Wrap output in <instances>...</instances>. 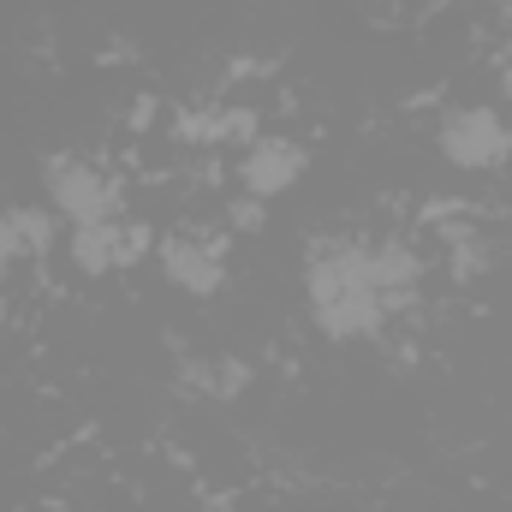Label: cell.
<instances>
[{
    "instance_id": "6da1fadb",
    "label": "cell",
    "mask_w": 512,
    "mask_h": 512,
    "mask_svg": "<svg viewBox=\"0 0 512 512\" xmlns=\"http://www.w3.org/2000/svg\"><path fill=\"white\" fill-rule=\"evenodd\" d=\"M411 280L417 262L393 245H328L304 268L310 322L328 340H370L387 322V310L411 292Z\"/></svg>"
},
{
    "instance_id": "8992f818",
    "label": "cell",
    "mask_w": 512,
    "mask_h": 512,
    "mask_svg": "<svg viewBox=\"0 0 512 512\" xmlns=\"http://www.w3.org/2000/svg\"><path fill=\"white\" fill-rule=\"evenodd\" d=\"M304 179V149L292 137H256L245 149V185L256 197H286Z\"/></svg>"
},
{
    "instance_id": "277c9868",
    "label": "cell",
    "mask_w": 512,
    "mask_h": 512,
    "mask_svg": "<svg viewBox=\"0 0 512 512\" xmlns=\"http://www.w3.org/2000/svg\"><path fill=\"white\" fill-rule=\"evenodd\" d=\"M155 262H161V280L185 298H215L221 280H227V256L209 239H161Z\"/></svg>"
},
{
    "instance_id": "7a4b0ae2",
    "label": "cell",
    "mask_w": 512,
    "mask_h": 512,
    "mask_svg": "<svg viewBox=\"0 0 512 512\" xmlns=\"http://www.w3.org/2000/svg\"><path fill=\"white\" fill-rule=\"evenodd\" d=\"M42 197H48L54 221H66V227H90V221L120 215V185L84 155H54L42 167Z\"/></svg>"
},
{
    "instance_id": "3957f363",
    "label": "cell",
    "mask_w": 512,
    "mask_h": 512,
    "mask_svg": "<svg viewBox=\"0 0 512 512\" xmlns=\"http://www.w3.org/2000/svg\"><path fill=\"white\" fill-rule=\"evenodd\" d=\"M435 143H441V155H447V167H459V173H489V167H501L512 155V126L501 108H453L441 131H435Z\"/></svg>"
},
{
    "instance_id": "52a82bcc",
    "label": "cell",
    "mask_w": 512,
    "mask_h": 512,
    "mask_svg": "<svg viewBox=\"0 0 512 512\" xmlns=\"http://www.w3.org/2000/svg\"><path fill=\"white\" fill-rule=\"evenodd\" d=\"M495 6H501V18H507V24H512V0H495Z\"/></svg>"
},
{
    "instance_id": "5b68a950",
    "label": "cell",
    "mask_w": 512,
    "mask_h": 512,
    "mask_svg": "<svg viewBox=\"0 0 512 512\" xmlns=\"http://www.w3.org/2000/svg\"><path fill=\"white\" fill-rule=\"evenodd\" d=\"M143 245H149V239H143L137 227H126L120 215H114V221H90V227H66V256H72L78 274H114V268H126Z\"/></svg>"
}]
</instances>
